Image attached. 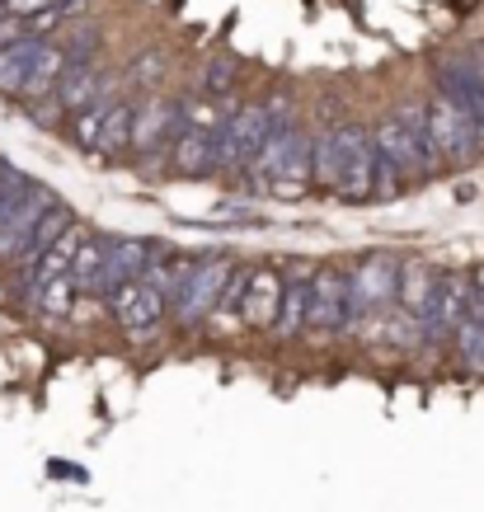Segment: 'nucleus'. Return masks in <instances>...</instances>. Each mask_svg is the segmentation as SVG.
Wrapping results in <instances>:
<instances>
[{
  "label": "nucleus",
  "instance_id": "nucleus-19",
  "mask_svg": "<svg viewBox=\"0 0 484 512\" xmlns=\"http://www.w3.org/2000/svg\"><path fill=\"white\" fill-rule=\"evenodd\" d=\"M433 282H438V268L433 264H423V259H400V301H395V306L419 320L423 301L433 292Z\"/></svg>",
  "mask_w": 484,
  "mask_h": 512
},
{
  "label": "nucleus",
  "instance_id": "nucleus-23",
  "mask_svg": "<svg viewBox=\"0 0 484 512\" xmlns=\"http://www.w3.org/2000/svg\"><path fill=\"white\" fill-rule=\"evenodd\" d=\"M452 343H456V357H461V367H466V372H480V376H484V320H475V315H461V325H456Z\"/></svg>",
  "mask_w": 484,
  "mask_h": 512
},
{
  "label": "nucleus",
  "instance_id": "nucleus-16",
  "mask_svg": "<svg viewBox=\"0 0 484 512\" xmlns=\"http://www.w3.org/2000/svg\"><path fill=\"white\" fill-rule=\"evenodd\" d=\"M66 66H71V52H66L62 43H43V52H38V62H33V76L29 85H24V99L29 104H43V99H52L57 94V85H62Z\"/></svg>",
  "mask_w": 484,
  "mask_h": 512
},
{
  "label": "nucleus",
  "instance_id": "nucleus-10",
  "mask_svg": "<svg viewBox=\"0 0 484 512\" xmlns=\"http://www.w3.org/2000/svg\"><path fill=\"white\" fill-rule=\"evenodd\" d=\"M160 245L151 240H137V235H127V240H113L109 249V264H104V282H99V296H104V306L118 301V292H127L137 278H146V268L156 264Z\"/></svg>",
  "mask_w": 484,
  "mask_h": 512
},
{
  "label": "nucleus",
  "instance_id": "nucleus-18",
  "mask_svg": "<svg viewBox=\"0 0 484 512\" xmlns=\"http://www.w3.org/2000/svg\"><path fill=\"white\" fill-rule=\"evenodd\" d=\"M47 38H24V43L5 47L0 52V94H19L29 85L33 76V62H38V52H43Z\"/></svg>",
  "mask_w": 484,
  "mask_h": 512
},
{
  "label": "nucleus",
  "instance_id": "nucleus-29",
  "mask_svg": "<svg viewBox=\"0 0 484 512\" xmlns=\"http://www.w3.org/2000/svg\"><path fill=\"white\" fill-rule=\"evenodd\" d=\"M47 5H52V0H5V10H10V15H24V19H33L38 10H47Z\"/></svg>",
  "mask_w": 484,
  "mask_h": 512
},
{
  "label": "nucleus",
  "instance_id": "nucleus-30",
  "mask_svg": "<svg viewBox=\"0 0 484 512\" xmlns=\"http://www.w3.org/2000/svg\"><path fill=\"white\" fill-rule=\"evenodd\" d=\"M0 10H5V0H0Z\"/></svg>",
  "mask_w": 484,
  "mask_h": 512
},
{
  "label": "nucleus",
  "instance_id": "nucleus-24",
  "mask_svg": "<svg viewBox=\"0 0 484 512\" xmlns=\"http://www.w3.org/2000/svg\"><path fill=\"white\" fill-rule=\"evenodd\" d=\"M132 113H137V104H127V99H118V104H113L109 123H104V137H99V156L132 151Z\"/></svg>",
  "mask_w": 484,
  "mask_h": 512
},
{
  "label": "nucleus",
  "instance_id": "nucleus-22",
  "mask_svg": "<svg viewBox=\"0 0 484 512\" xmlns=\"http://www.w3.org/2000/svg\"><path fill=\"white\" fill-rule=\"evenodd\" d=\"M113 104H118V94H99L94 104H85L80 113H71V141H76L80 151H99V137H104V123H109Z\"/></svg>",
  "mask_w": 484,
  "mask_h": 512
},
{
  "label": "nucleus",
  "instance_id": "nucleus-5",
  "mask_svg": "<svg viewBox=\"0 0 484 512\" xmlns=\"http://www.w3.org/2000/svg\"><path fill=\"white\" fill-rule=\"evenodd\" d=\"M174 301H170V292H165V282L146 268V278H137L127 292H118V301H113L109 311L118 315V325L132 334V339H146L151 329L165 320V311H170Z\"/></svg>",
  "mask_w": 484,
  "mask_h": 512
},
{
  "label": "nucleus",
  "instance_id": "nucleus-27",
  "mask_svg": "<svg viewBox=\"0 0 484 512\" xmlns=\"http://www.w3.org/2000/svg\"><path fill=\"white\" fill-rule=\"evenodd\" d=\"M235 80H240L235 62H212L203 76H198V90H203L207 99H226V94L235 90Z\"/></svg>",
  "mask_w": 484,
  "mask_h": 512
},
{
  "label": "nucleus",
  "instance_id": "nucleus-11",
  "mask_svg": "<svg viewBox=\"0 0 484 512\" xmlns=\"http://www.w3.org/2000/svg\"><path fill=\"white\" fill-rule=\"evenodd\" d=\"M438 94H447L456 109L470 113V123L480 127V141H484V62H475V57H447L438 66Z\"/></svg>",
  "mask_w": 484,
  "mask_h": 512
},
{
  "label": "nucleus",
  "instance_id": "nucleus-25",
  "mask_svg": "<svg viewBox=\"0 0 484 512\" xmlns=\"http://www.w3.org/2000/svg\"><path fill=\"white\" fill-rule=\"evenodd\" d=\"M76 296L80 292H76V282L71 278H52L33 292V301H38V311L43 315H57V320H62V315H71V301H76Z\"/></svg>",
  "mask_w": 484,
  "mask_h": 512
},
{
  "label": "nucleus",
  "instance_id": "nucleus-17",
  "mask_svg": "<svg viewBox=\"0 0 484 512\" xmlns=\"http://www.w3.org/2000/svg\"><path fill=\"white\" fill-rule=\"evenodd\" d=\"M311 325V273H292L282 282V311H278V334L282 339H297L301 329Z\"/></svg>",
  "mask_w": 484,
  "mask_h": 512
},
{
  "label": "nucleus",
  "instance_id": "nucleus-13",
  "mask_svg": "<svg viewBox=\"0 0 484 512\" xmlns=\"http://www.w3.org/2000/svg\"><path fill=\"white\" fill-rule=\"evenodd\" d=\"M217 132H221V127H203V123H188V118H184L179 137H174V146H170L174 174L198 179V174L217 170Z\"/></svg>",
  "mask_w": 484,
  "mask_h": 512
},
{
  "label": "nucleus",
  "instance_id": "nucleus-8",
  "mask_svg": "<svg viewBox=\"0 0 484 512\" xmlns=\"http://www.w3.org/2000/svg\"><path fill=\"white\" fill-rule=\"evenodd\" d=\"M57 202H62V198H57L47 184H33L29 193H24V198H19L15 207L0 217V259H10V264H15L19 254H24V245H29L33 226H38V221H43Z\"/></svg>",
  "mask_w": 484,
  "mask_h": 512
},
{
  "label": "nucleus",
  "instance_id": "nucleus-15",
  "mask_svg": "<svg viewBox=\"0 0 484 512\" xmlns=\"http://www.w3.org/2000/svg\"><path fill=\"white\" fill-rule=\"evenodd\" d=\"M109 249L113 240L99 231H85V240H80L76 259H71V273L66 278L76 282L80 296H99V282H104V264H109Z\"/></svg>",
  "mask_w": 484,
  "mask_h": 512
},
{
  "label": "nucleus",
  "instance_id": "nucleus-3",
  "mask_svg": "<svg viewBox=\"0 0 484 512\" xmlns=\"http://www.w3.org/2000/svg\"><path fill=\"white\" fill-rule=\"evenodd\" d=\"M268 137V99L235 109L217 132V174H245Z\"/></svg>",
  "mask_w": 484,
  "mask_h": 512
},
{
  "label": "nucleus",
  "instance_id": "nucleus-14",
  "mask_svg": "<svg viewBox=\"0 0 484 512\" xmlns=\"http://www.w3.org/2000/svg\"><path fill=\"white\" fill-rule=\"evenodd\" d=\"M282 273L273 264H254L250 273V287H245V301H240V315L250 329H268L278 325V311H282Z\"/></svg>",
  "mask_w": 484,
  "mask_h": 512
},
{
  "label": "nucleus",
  "instance_id": "nucleus-28",
  "mask_svg": "<svg viewBox=\"0 0 484 512\" xmlns=\"http://www.w3.org/2000/svg\"><path fill=\"white\" fill-rule=\"evenodd\" d=\"M24 38H33L29 19H24V15H10V10H0V52H5V47H15V43H24Z\"/></svg>",
  "mask_w": 484,
  "mask_h": 512
},
{
  "label": "nucleus",
  "instance_id": "nucleus-6",
  "mask_svg": "<svg viewBox=\"0 0 484 512\" xmlns=\"http://www.w3.org/2000/svg\"><path fill=\"white\" fill-rule=\"evenodd\" d=\"M344 202L376 198V141L367 127L344 123V170H339V193Z\"/></svg>",
  "mask_w": 484,
  "mask_h": 512
},
{
  "label": "nucleus",
  "instance_id": "nucleus-7",
  "mask_svg": "<svg viewBox=\"0 0 484 512\" xmlns=\"http://www.w3.org/2000/svg\"><path fill=\"white\" fill-rule=\"evenodd\" d=\"M311 329L315 334L348 329V273L339 264L311 268Z\"/></svg>",
  "mask_w": 484,
  "mask_h": 512
},
{
  "label": "nucleus",
  "instance_id": "nucleus-12",
  "mask_svg": "<svg viewBox=\"0 0 484 512\" xmlns=\"http://www.w3.org/2000/svg\"><path fill=\"white\" fill-rule=\"evenodd\" d=\"M315 184V137L311 132H292V146H287V156H282L278 174H273V184H268V193L282 202H301L306 193H311Z\"/></svg>",
  "mask_w": 484,
  "mask_h": 512
},
{
  "label": "nucleus",
  "instance_id": "nucleus-4",
  "mask_svg": "<svg viewBox=\"0 0 484 512\" xmlns=\"http://www.w3.org/2000/svg\"><path fill=\"white\" fill-rule=\"evenodd\" d=\"M231 268H235V259H226V254H207V259L193 264L184 292H179V301H174L179 325H198V320H207V315H217L221 292H226V282H231Z\"/></svg>",
  "mask_w": 484,
  "mask_h": 512
},
{
  "label": "nucleus",
  "instance_id": "nucleus-21",
  "mask_svg": "<svg viewBox=\"0 0 484 512\" xmlns=\"http://www.w3.org/2000/svg\"><path fill=\"white\" fill-rule=\"evenodd\" d=\"M339 170H344V123H329L315 137V184L339 193Z\"/></svg>",
  "mask_w": 484,
  "mask_h": 512
},
{
  "label": "nucleus",
  "instance_id": "nucleus-26",
  "mask_svg": "<svg viewBox=\"0 0 484 512\" xmlns=\"http://www.w3.org/2000/svg\"><path fill=\"white\" fill-rule=\"evenodd\" d=\"M160 76H165V57H160V52H141L137 62L127 66L123 85H127V90H151Z\"/></svg>",
  "mask_w": 484,
  "mask_h": 512
},
{
  "label": "nucleus",
  "instance_id": "nucleus-9",
  "mask_svg": "<svg viewBox=\"0 0 484 512\" xmlns=\"http://www.w3.org/2000/svg\"><path fill=\"white\" fill-rule=\"evenodd\" d=\"M113 85H109V71L99 62H71L66 66V76H62V85H57V94L47 99V113H38V123H57L62 113H80L85 104H94L99 94H109Z\"/></svg>",
  "mask_w": 484,
  "mask_h": 512
},
{
  "label": "nucleus",
  "instance_id": "nucleus-1",
  "mask_svg": "<svg viewBox=\"0 0 484 512\" xmlns=\"http://www.w3.org/2000/svg\"><path fill=\"white\" fill-rule=\"evenodd\" d=\"M400 301V259L395 254H367L348 273V329L381 325Z\"/></svg>",
  "mask_w": 484,
  "mask_h": 512
},
{
  "label": "nucleus",
  "instance_id": "nucleus-20",
  "mask_svg": "<svg viewBox=\"0 0 484 512\" xmlns=\"http://www.w3.org/2000/svg\"><path fill=\"white\" fill-rule=\"evenodd\" d=\"M71 226H76V217H71V207H66V202H57V207H52V212H47L43 221H38V226H33V235H29V245H24V254H19L15 264L19 268H29V264H38V259H43L47 249L57 245V240H62L66 231H71Z\"/></svg>",
  "mask_w": 484,
  "mask_h": 512
},
{
  "label": "nucleus",
  "instance_id": "nucleus-2",
  "mask_svg": "<svg viewBox=\"0 0 484 512\" xmlns=\"http://www.w3.org/2000/svg\"><path fill=\"white\" fill-rule=\"evenodd\" d=\"M428 137H433V151H438L442 160V170L447 165H470V160L480 156V127L470 123V113L466 109H456L447 94H438L433 104H428Z\"/></svg>",
  "mask_w": 484,
  "mask_h": 512
}]
</instances>
